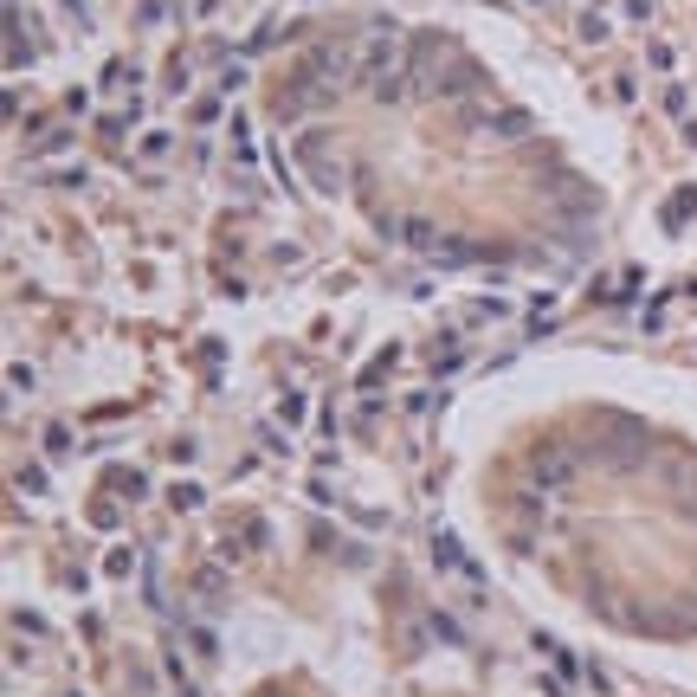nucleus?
<instances>
[{
    "label": "nucleus",
    "instance_id": "obj_1",
    "mask_svg": "<svg viewBox=\"0 0 697 697\" xmlns=\"http://www.w3.org/2000/svg\"><path fill=\"white\" fill-rule=\"evenodd\" d=\"M349 71H355V59H349L343 46H317L311 59L297 65V78H311V85H329V91H336V78H349Z\"/></svg>",
    "mask_w": 697,
    "mask_h": 697
},
{
    "label": "nucleus",
    "instance_id": "obj_2",
    "mask_svg": "<svg viewBox=\"0 0 697 697\" xmlns=\"http://www.w3.org/2000/svg\"><path fill=\"white\" fill-rule=\"evenodd\" d=\"M433 562H439L445 575H465V581H485V568L471 562V555L459 549V536H445V529H439V536H433Z\"/></svg>",
    "mask_w": 697,
    "mask_h": 697
},
{
    "label": "nucleus",
    "instance_id": "obj_3",
    "mask_svg": "<svg viewBox=\"0 0 697 697\" xmlns=\"http://www.w3.org/2000/svg\"><path fill=\"white\" fill-rule=\"evenodd\" d=\"M387 65H401V39H369V46H361V59H355V78H381Z\"/></svg>",
    "mask_w": 697,
    "mask_h": 697
},
{
    "label": "nucleus",
    "instance_id": "obj_4",
    "mask_svg": "<svg viewBox=\"0 0 697 697\" xmlns=\"http://www.w3.org/2000/svg\"><path fill=\"white\" fill-rule=\"evenodd\" d=\"M529 485H536V491H562L568 485V465L555 459V452H543L536 465H529Z\"/></svg>",
    "mask_w": 697,
    "mask_h": 697
},
{
    "label": "nucleus",
    "instance_id": "obj_5",
    "mask_svg": "<svg viewBox=\"0 0 697 697\" xmlns=\"http://www.w3.org/2000/svg\"><path fill=\"white\" fill-rule=\"evenodd\" d=\"M471 259H485V253H478V245H471V239H439L427 265H439V271H445V265H471Z\"/></svg>",
    "mask_w": 697,
    "mask_h": 697
},
{
    "label": "nucleus",
    "instance_id": "obj_6",
    "mask_svg": "<svg viewBox=\"0 0 697 697\" xmlns=\"http://www.w3.org/2000/svg\"><path fill=\"white\" fill-rule=\"evenodd\" d=\"M691 213H697V187H678V194H672V207H665V227L678 233L685 220H691Z\"/></svg>",
    "mask_w": 697,
    "mask_h": 697
},
{
    "label": "nucleus",
    "instance_id": "obj_7",
    "mask_svg": "<svg viewBox=\"0 0 697 697\" xmlns=\"http://www.w3.org/2000/svg\"><path fill=\"white\" fill-rule=\"evenodd\" d=\"M485 129L491 136H529V117L523 110H504V117H485Z\"/></svg>",
    "mask_w": 697,
    "mask_h": 697
},
{
    "label": "nucleus",
    "instance_id": "obj_8",
    "mask_svg": "<svg viewBox=\"0 0 697 697\" xmlns=\"http://www.w3.org/2000/svg\"><path fill=\"white\" fill-rule=\"evenodd\" d=\"M497 317H510V303H504V297H478L465 323H497Z\"/></svg>",
    "mask_w": 697,
    "mask_h": 697
},
{
    "label": "nucleus",
    "instance_id": "obj_9",
    "mask_svg": "<svg viewBox=\"0 0 697 697\" xmlns=\"http://www.w3.org/2000/svg\"><path fill=\"white\" fill-rule=\"evenodd\" d=\"M659 110H665V117H672V123H691V97H685L678 85H672V91L659 97Z\"/></svg>",
    "mask_w": 697,
    "mask_h": 697
},
{
    "label": "nucleus",
    "instance_id": "obj_10",
    "mask_svg": "<svg viewBox=\"0 0 697 697\" xmlns=\"http://www.w3.org/2000/svg\"><path fill=\"white\" fill-rule=\"evenodd\" d=\"M169 149H175V143H169V136H162V129H149L143 143H136V155H149V162H162V155H169Z\"/></svg>",
    "mask_w": 697,
    "mask_h": 697
},
{
    "label": "nucleus",
    "instance_id": "obj_11",
    "mask_svg": "<svg viewBox=\"0 0 697 697\" xmlns=\"http://www.w3.org/2000/svg\"><path fill=\"white\" fill-rule=\"evenodd\" d=\"M110 485H117L123 497H143V491H149V478H143V471H117V478H110Z\"/></svg>",
    "mask_w": 697,
    "mask_h": 697
},
{
    "label": "nucleus",
    "instance_id": "obj_12",
    "mask_svg": "<svg viewBox=\"0 0 697 697\" xmlns=\"http://www.w3.org/2000/svg\"><path fill=\"white\" fill-rule=\"evenodd\" d=\"M555 323V297H536L529 303V329H549Z\"/></svg>",
    "mask_w": 697,
    "mask_h": 697
},
{
    "label": "nucleus",
    "instance_id": "obj_13",
    "mask_svg": "<svg viewBox=\"0 0 697 697\" xmlns=\"http://www.w3.org/2000/svg\"><path fill=\"white\" fill-rule=\"evenodd\" d=\"M581 39H588V46L607 39V13H581Z\"/></svg>",
    "mask_w": 697,
    "mask_h": 697
},
{
    "label": "nucleus",
    "instance_id": "obj_14",
    "mask_svg": "<svg viewBox=\"0 0 697 697\" xmlns=\"http://www.w3.org/2000/svg\"><path fill=\"white\" fill-rule=\"evenodd\" d=\"M20 491H33V497L46 491V471H39V459H33V465H20Z\"/></svg>",
    "mask_w": 697,
    "mask_h": 697
},
{
    "label": "nucleus",
    "instance_id": "obj_15",
    "mask_svg": "<svg viewBox=\"0 0 697 697\" xmlns=\"http://www.w3.org/2000/svg\"><path fill=\"white\" fill-rule=\"evenodd\" d=\"M646 65H652V71H672V65H678V52H672V46H652V52H646Z\"/></svg>",
    "mask_w": 697,
    "mask_h": 697
},
{
    "label": "nucleus",
    "instance_id": "obj_16",
    "mask_svg": "<svg viewBox=\"0 0 697 697\" xmlns=\"http://www.w3.org/2000/svg\"><path fill=\"white\" fill-rule=\"evenodd\" d=\"M175 510H201V485H175Z\"/></svg>",
    "mask_w": 697,
    "mask_h": 697
},
{
    "label": "nucleus",
    "instance_id": "obj_17",
    "mask_svg": "<svg viewBox=\"0 0 697 697\" xmlns=\"http://www.w3.org/2000/svg\"><path fill=\"white\" fill-rule=\"evenodd\" d=\"M278 420H285V427H297V420H303V394H285V407H278Z\"/></svg>",
    "mask_w": 697,
    "mask_h": 697
},
{
    "label": "nucleus",
    "instance_id": "obj_18",
    "mask_svg": "<svg viewBox=\"0 0 697 697\" xmlns=\"http://www.w3.org/2000/svg\"><path fill=\"white\" fill-rule=\"evenodd\" d=\"M129 78H136V71H129V59H110V71H104V85H129Z\"/></svg>",
    "mask_w": 697,
    "mask_h": 697
},
{
    "label": "nucleus",
    "instance_id": "obj_19",
    "mask_svg": "<svg viewBox=\"0 0 697 697\" xmlns=\"http://www.w3.org/2000/svg\"><path fill=\"white\" fill-rule=\"evenodd\" d=\"M529 7H549V0H529Z\"/></svg>",
    "mask_w": 697,
    "mask_h": 697
}]
</instances>
